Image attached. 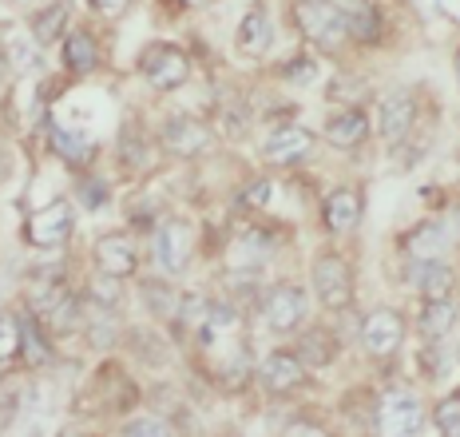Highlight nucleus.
Segmentation results:
<instances>
[{
    "label": "nucleus",
    "instance_id": "f257e3e1",
    "mask_svg": "<svg viewBox=\"0 0 460 437\" xmlns=\"http://www.w3.org/2000/svg\"><path fill=\"white\" fill-rule=\"evenodd\" d=\"M294 21L305 36H310L314 44H322V49H338L345 40V16L338 8V0H298L294 4Z\"/></svg>",
    "mask_w": 460,
    "mask_h": 437
},
{
    "label": "nucleus",
    "instance_id": "f03ea898",
    "mask_svg": "<svg viewBox=\"0 0 460 437\" xmlns=\"http://www.w3.org/2000/svg\"><path fill=\"white\" fill-rule=\"evenodd\" d=\"M190 251H195V231L179 218H163L155 227V239H151V254H155V267L167 274L187 271Z\"/></svg>",
    "mask_w": 460,
    "mask_h": 437
},
{
    "label": "nucleus",
    "instance_id": "7ed1b4c3",
    "mask_svg": "<svg viewBox=\"0 0 460 437\" xmlns=\"http://www.w3.org/2000/svg\"><path fill=\"white\" fill-rule=\"evenodd\" d=\"M314 290H318L325 310H345L353 302V271L338 254H318L314 259Z\"/></svg>",
    "mask_w": 460,
    "mask_h": 437
},
{
    "label": "nucleus",
    "instance_id": "20e7f679",
    "mask_svg": "<svg viewBox=\"0 0 460 437\" xmlns=\"http://www.w3.org/2000/svg\"><path fill=\"white\" fill-rule=\"evenodd\" d=\"M262 318L274 334H294L305 322V294L294 282H274L262 299Z\"/></svg>",
    "mask_w": 460,
    "mask_h": 437
},
{
    "label": "nucleus",
    "instance_id": "39448f33",
    "mask_svg": "<svg viewBox=\"0 0 460 437\" xmlns=\"http://www.w3.org/2000/svg\"><path fill=\"white\" fill-rule=\"evenodd\" d=\"M381 437H420L425 433V410L413 394H389L377 410Z\"/></svg>",
    "mask_w": 460,
    "mask_h": 437
},
{
    "label": "nucleus",
    "instance_id": "423d86ee",
    "mask_svg": "<svg viewBox=\"0 0 460 437\" xmlns=\"http://www.w3.org/2000/svg\"><path fill=\"white\" fill-rule=\"evenodd\" d=\"M143 76H147L151 88L171 92V88H179V84H187L190 60L179 49H167V44H159V49H151L147 56H143Z\"/></svg>",
    "mask_w": 460,
    "mask_h": 437
},
{
    "label": "nucleus",
    "instance_id": "0eeeda50",
    "mask_svg": "<svg viewBox=\"0 0 460 437\" xmlns=\"http://www.w3.org/2000/svg\"><path fill=\"white\" fill-rule=\"evenodd\" d=\"M361 342H366L369 354H393L405 342V318L397 310H373L361 322Z\"/></svg>",
    "mask_w": 460,
    "mask_h": 437
},
{
    "label": "nucleus",
    "instance_id": "6e6552de",
    "mask_svg": "<svg viewBox=\"0 0 460 437\" xmlns=\"http://www.w3.org/2000/svg\"><path fill=\"white\" fill-rule=\"evenodd\" d=\"M72 227H75L72 203H52V207H44V211H36L28 218V239L36 246H56V243L68 239Z\"/></svg>",
    "mask_w": 460,
    "mask_h": 437
},
{
    "label": "nucleus",
    "instance_id": "1a4fd4ad",
    "mask_svg": "<svg viewBox=\"0 0 460 437\" xmlns=\"http://www.w3.org/2000/svg\"><path fill=\"white\" fill-rule=\"evenodd\" d=\"M310 147H314L310 131L298 128V123H282V128H274L270 136H266L262 156L270 159V164H294V159L310 156Z\"/></svg>",
    "mask_w": 460,
    "mask_h": 437
},
{
    "label": "nucleus",
    "instance_id": "9d476101",
    "mask_svg": "<svg viewBox=\"0 0 460 437\" xmlns=\"http://www.w3.org/2000/svg\"><path fill=\"white\" fill-rule=\"evenodd\" d=\"M95 263H100L103 274H111V279H128V274H136V267H139V251L128 235H103V239L95 243Z\"/></svg>",
    "mask_w": 460,
    "mask_h": 437
},
{
    "label": "nucleus",
    "instance_id": "9b49d317",
    "mask_svg": "<svg viewBox=\"0 0 460 437\" xmlns=\"http://www.w3.org/2000/svg\"><path fill=\"white\" fill-rule=\"evenodd\" d=\"M258 378H262L266 389H274V394H286V389L302 386L305 366H302V358L286 354V350H274V354L262 358V370H258Z\"/></svg>",
    "mask_w": 460,
    "mask_h": 437
},
{
    "label": "nucleus",
    "instance_id": "f8f14e48",
    "mask_svg": "<svg viewBox=\"0 0 460 437\" xmlns=\"http://www.w3.org/2000/svg\"><path fill=\"white\" fill-rule=\"evenodd\" d=\"M163 144H167L171 156H199L210 144V131H207V123L179 116V120L163 123Z\"/></svg>",
    "mask_w": 460,
    "mask_h": 437
},
{
    "label": "nucleus",
    "instance_id": "ddd939ff",
    "mask_svg": "<svg viewBox=\"0 0 460 437\" xmlns=\"http://www.w3.org/2000/svg\"><path fill=\"white\" fill-rule=\"evenodd\" d=\"M413 123H417V100L413 96L397 92V96L381 100V136H385L389 144L405 139L409 131H413Z\"/></svg>",
    "mask_w": 460,
    "mask_h": 437
},
{
    "label": "nucleus",
    "instance_id": "4468645a",
    "mask_svg": "<svg viewBox=\"0 0 460 437\" xmlns=\"http://www.w3.org/2000/svg\"><path fill=\"white\" fill-rule=\"evenodd\" d=\"M322 218H325V227H330L333 235L353 231V227H358V218H361V195L349 192V187L330 192V195H325V203H322Z\"/></svg>",
    "mask_w": 460,
    "mask_h": 437
},
{
    "label": "nucleus",
    "instance_id": "2eb2a0df",
    "mask_svg": "<svg viewBox=\"0 0 460 437\" xmlns=\"http://www.w3.org/2000/svg\"><path fill=\"white\" fill-rule=\"evenodd\" d=\"M270 251H274V239H270V235L246 231V235H238V239L230 243L226 263H230V271H258L266 259H270Z\"/></svg>",
    "mask_w": 460,
    "mask_h": 437
},
{
    "label": "nucleus",
    "instance_id": "dca6fc26",
    "mask_svg": "<svg viewBox=\"0 0 460 437\" xmlns=\"http://www.w3.org/2000/svg\"><path fill=\"white\" fill-rule=\"evenodd\" d=\"M274 44V21L266 8H251V13L243 16V24H238V49L246 56H266Z\"/></svg>",
    "mask_w": 460,
    "mask_h": 437
},
{
    "label": "nucleus",
    "instance_id": "f3484780",
    "mask_svg": "<svg viewBox=\"0 0 460 437\" xmlns=\"http://www.w3.org/2000/svg\"><path fill=\"white\" fill-rule=\"evenodd\" d=\"M409 282L425 294L429 302H437V299H448L453 294V271L445 267V263H413V271H409Z\"/></svg>",
    "mask_w": 460,
    "mask_h": 437
},
{
    "label": "nucleus",
    "instance_id": "a211bd4d",
    "mask_svg": "<svg viewBox=\"0 0 460 437\" xmlns=\"http://www.w3.org/2000/svg\"><path fill=\"white\" fill-rule=\"evenodd\" d=\"M366 136H369V120L361 116L358 108L338 111V116L325 120V139H330L333 147H358Z\"/></svg>",
    "mask_w": 460,
    "mask_h": 437
},
{
    "label": "nucleus",
    "instance_id": "6ab92c4d",
    "mask_svg": "<svg viewBox=\"0 0 460 437\" xmlns=\"http://www.w3.org/2000/svg\"><path fill=\"white\" fill-rule=\"evenodd\" d=\"M445 246H448V235H445V227H437V223H420L405 239V251L413 263H440Z\"/></svg>",
    "mask_w": 460,
    "mask_h": 437
},
{
    "label": "nucleus",
    "instance_id": "aec40b11",
    "mask_svg": "<svg viewBox=\"0 0 460 437\" xmlns=\"http://www.w3.org/2000/svg\"><path fill=\"white\" fill-rule=\"evenodd\" d=\"M338 8H341V16H345V32L353 36V40H377V13H373V4L369 0H338Z\"/></svg>",
    "mask_w": 460,
    "mask_h": 437
},
{
    "label": "nucleus",
    "instance_id": "412c9836",
    "mask_svg": "<svg viewBox=\"0 0 460 437\" xmlns=\"http://www.w3.org/2000/svg\"><path fill=\"white\" fill-rule=\"evenodd\" d=\"M234 330H238V310L226 307V302H210L203 326H199V338H203L207 346H223Z\"/></svg>",
    "mask_w": 460,
    "mask_h": 437
},
{
    "label": "nucleus",
    "instance_id": "4be33fe9",
    "mask_svg": "<svg viewBox=\"0 0 460 437\" xmlns=\"http://www.w3.org/2000/svg\"><path fill=\"white\" fill-rule=\"evenodd\" d=\"M64 64H68V72H80V76L100 64V49H95V40L88 32H72L64 40Z\"/></svg>",
    "mask_w": 460,
    "mask_h": 437
},
{
    "label": "nucleus",
    "instance_id": "5701e85b",
    "mask_svg": "<svg viewBox=\"0 0 460 437\" xmlns=\"http://www.w3.org/2000/svg\"><path fill=\"white\" fill-rule=\"evenodd\" d=\"M64 299H68V287H64V279L56 271L52 274H40V279L28 287V302H32L36 310H44V315H52V310L60 307Z\"/></svg>",
    "mask_w": 460,
    "mask_h": 437
},
{
    "label": "nucleus",
    "instance_id": "b1692460",
    "mask_svg": "<svg viewBox=\"0 0 460 437\" xmlns=\"http://www.w3.org/2000/svg\"><path fill=\"white\" fill-rule=\"evenodd\" d=\"M4 56H8V68L28 76V72L40 68V40H36V36H13Z\"/></svg>",
    "mask_w": 460,
    "mask_h": 437
},
{
    "label": "nucleus",
    "instance_id": "393cba45",
    "mask_svg": "<svg viewBox=\"0 0 460 437\" xmlns=\"http://www.w3.org/2000/svg\"><path fill=\"white\" fill-rule=\"evenodd\" d=\"M52 144H56V151H60L68 164H88V159L95 156V144L88 136H80V131H68V128H60L56 123L52 128Z\"/></svg>",
    "mask_w": 460,
    "mask_h": 437
},
{
    "label": "nucleus",
    "instance_id": "a878e982",
    "mask_svg": "<svg viewBox=\"0 0 460 437\" xmlns=\"http://www.w3.org/2000/svg\"><path fill=\"white\" fill-rule=\"evenodd\" d=\"M453 322H456V307L448 299H437V302H429L425 315H420V330H425L429 338H445L448 330H453Z\"/></svg>",
    "mask_w": 460,
    "mask_h": 437
},
{
    "label": "nucleus",
    "instance_id": "bb28decb",
    "mask_svg": "<svg viewBox=\"0 0 460 437\" xmlns=\"http://www.w3.org/2000/svg\"><path fill=\"white\" fill-rule=\"evenodd\" d=\"M143 299H147V310H151L155 318L179 315V294L171 290V282H159V279L143 282Z\"/></svg>",
    "mask_w": 460,
    "mask_h": 437
},
{
    "label": "nucleus",
    "instance_id": "cd10ccee",
    "mask_svg": "<svg viewBox=\"0 0 460 437\" xmlns=\"http://www.w3.org/2000/svg\"><path fill=\"white\" fill-rule=\"evenodd\" d=\"M24 346V334H21V318L16 315H0V362L16 358Z\"/></svg>",
    "mask_w": 460,
    "mask_h": 437
},
{
    "label": "nucleus",
    "instance_id": "c85d7f7f",
    "mask_svg": "<svg viewBox=\"0 0 460 437\" xmlns=\"http://www.w3.org/2000/svg\"><path fill=\"white\" fill-rule=\"evenodd\" d=\"M123 437H175V430H171L163 417L139 414V417H131V422L123 425Z\"/></svg>",
    "mask_w": 460,
    "mask_h": 437
},
{
    "label": "nucleus",
    "instance_id": "c756f323",
    "mask_svg": "<svg viewBox=\"0 0 460 437\" xmlns=\"http://www.w3.org/2000/svg\"><path fill=\"white\" fill-rule=\"evenodd\" d=\"M21 334H24V346H28V362L32 366L52 362V350H48V342L40 338V330H36L32 318H21Z\"/></svg>",
    "mask_w": 460,
    "mask_h": 437
},
{
    "label": "nucleus",
    "instance_id": "7c9ffc66",
    "mask_svg": "<svg viewBox=\"0 0 460 437\" xmlns=\"http://www.w3.org/2000/svg\"><path fill=\"white\" fill-rule=\"evenodd\" d=\"M437 425L445 437H460V394L445 397V402L437 406Z\"/></svg>",
    "mask_w": 460,
    "mask_h": 437
},
{
    "label": "nucleus",
    "instance_id": "2f4dec72",
    "mask_svg": "<svg viewBox=\"0 0 460 437\" xmlns=\"http://www.w3.org/2000/svg\"><path fill=\"white\" fill-rule=\"evenodd\" d=\"M64 16H68V13H64L60 4H56V8H48L44 16H36V24H32V36H36V40H40V44L56 40V36H60V24H64Z\"/></svg>",
    "mask_w": 460,
    "mask_h": 437
},
{
    "label": "nucleus",
    "instance_id": "473e14b6",
    "mask_svg": "<svg viewBox=\"0 0 460 437\" xmlns=\"http://www.w3.org/2000/svg\"><path fill=\"white\" fill-rule=\"evenodd\" d=\"M286 80H294V84H314V76H318V64L310 60V56H294L290 64L282 68Z\"/></svg>",
    "mask_w": 460,
    "mask_h": 437
},
{
    "label": "nucleus",
    "instance_id": "72a5a7b5",
    "mask_svg": "<svg viewBox=\"0 0 460 437\" xmlns=\"http://www.w3.org/2000/svg\"><path fill=\"white\" fill-rule=\"evenodd\" d=\"M92 299L100 302V307H115V302H119V282H115L111 274L95 279V282H92Z\"/></svg>",
    "mask_w": 460,
    "mask_h": 437
},
{
    "label": "nucleus",
    "instance_id": "f704fd0d",
    "mask_svg": "<svg viewBox=\"0 0 460 437\" xmlns=\"http://www.w3.org/2000/svg\"><path fill=\"white\" fill-rule=\"evenodd\" d=\"M92 8L100 16H108V21H115V16H123L131 8V0H92Z\"/></svg>",
    "mask_w": 460,
    "mask_h": 437
},
{
    "label": "nucleus",
    "instance_id": "c9c22d12",
    "mask_svg": "<svg viewBox=\"0 0 460 437\" xmlns=\"http://www.w3.org/2000/svg\"><path fill=\"white\" fill-rule=\"evenodd\" d=\"M80 199L88 207H100V203H108V187H100V183H84L80 187Z\"/></svg>",
    "mask_w": 460,
    "mask_h": 437
},
{
    "label": "nucleus",
    "instance_id": "e433bc0d",
    "mask_svg": "<svg viewBox=\"0 0 460 437\" xmlns=\"http://www.w3.org/2000/svg\"><path fill=\"white\" fill-rule=\"evenodd\" d=\"M286 437H330L322 430V425H314V422H294L290 430H286Z\"/></svg>",
    "mask_w": 460,
    "mask_h": 437
},
{
    "label": "nucleus",
    "instance_id": "4c0bfd02",
    "mask_svg": "<svg viewBox=\"0 0 460 437\" xmlns=\"http://www.w3.org/2000/svg\"><path fill=\"white\" fill-rule=\"evenodd\" d=\"M246 203H270V183H266V179H262V183H251V192H246Z\"/></svg>",
    "mask_w": 460,
    "mask_h": 437
},
{
    "label": "nucleus",
    "instance_id": "58836bf2",
    "mask_svg": "<svg viewBox=\"0 0 460 437\" xmlns=\"http://www.w3.org/2000/svg\"><path fill=\"white\" fill-rule=\"evenodd\" d=\"M425 4H429V8H433V13H440V0H425Z\"/></svg>",
    "mask_w": 460,
    "mask_h": 437
},
{
    "label": "nucleus",
    "instance_id": "ea45409f",
    "mask_svg": "<svg viewBox=\"0 0 460 437\" xmlns=\"http://www.w3.org/2000/svg\"><path fill=\"white\" fill-rule=\"evenodd\" d=\"M4 68H8V60H0V80H4Z\"/></svg>",
    "mask_w": 460,
    "mask_h": 437
},
{
    "label": "nucleus",
    "instance_id": "a19ab883",
    "mask_svg": "<svg viewBox=\"0 0 460 437\" xmlns=\"http://www.w3.org/2000/svg\"><path fill=\"white\" fill-rule=\"evenodd\" d=\"M187 4H210V0H187Z\"/></svg>",
    "mask_w": 460,
    "mask_h": 437
},
{
    "label": "nucleus",
    "instance_id": "79ce46f5",
    "mask_svg": "<svg viewBox=\"0 0 460 437\" xmlns=\"http://www.w3.org/2000/svg\"><path fill=\"white\" fill-rule=\"evenodd\" d=\"M456 80H460V52H456Z\"/></svg>",
    "mask_w": 460,
    "mask_h": 437
}]
</instances>
